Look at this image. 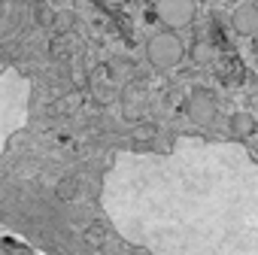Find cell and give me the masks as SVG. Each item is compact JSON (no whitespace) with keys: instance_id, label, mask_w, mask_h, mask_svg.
Instances as JSON below:
<instances>
[{"instance_id":"obj_1","label":"cell","mask_w":258,"mask_h":255,"mask_svg":"<svg viewBox=\"0 0 258 255\" xmlns=\"http://www.w3.org/2000/svg\"><path fill=\"white\" fill-rule=\"evenodd\" d=\"M146 55H149L152 67H158V70H173V67L182 61L185 46H182V40H179L176 31H158V34L149 37Z\"/></svg>"},{"instance_id":"obj_2","label":"cell","mask_w":258,"mask_h":255,"mask_svg":"<svg viewBox=\"0 0 258 255\" xmlns=\"http://www.w3.org/2000/svg\"><path fill=\"white\" fill-rule=\"evenodd\" d=\"M155 13L170 31H179L195 22L198 0H155Z\"/></svg>"},{"instance_id":"obj_3","label":"cell","mask_w":258,"mask_h":255,"mask_svg":"<svg viewBox=\"0 0 258 255\" xmlns=\"http://www.w3.org/2000/svg\"><path fill=\"white\" fill-rule=\"evenodd\" d=\"M216 103H213V97L207 94V91H195L191 94V100H188V118L198 124V128H207V124H213L216 121Z\"/></svg>"},{"instance_id":"obj_4","label":"cell","mask_w":258,"mask_h":255,"mask_svg":"<svg viewBox=\"0 0 258 255\" xmlns=\"http://www.w3.org/2000/svg\"><path fill=\"white\" fill-rule=\"evenodd\" d=\"M231 25L240 37H258V7H237L231 16Z\"/></svg>"},{"instance_id":"obj_5","label":"cell","mask_w":258,"mask_h":255,"mask_svg":"<svg viewBox=\"0 0 258 255\" xmlns=\"http://www.w3.org/2000/svg\"><path fill=\"white\" fill-rule=\"evenodd\" d=\"M228 128H231V134H234L237 140H246V137H252V134H255V115H252V112H246V109H240V112H234V115H231Z\"/></svg>"},{"instance_id":"obj_6","label":"cell","mask_w":258,"mask_h":255,"mask_svg":"<svg viewBox=\"0 0 258 255\" xmlns=\"http://www.w3.org/2000/svg\"><path fill=\"white\" fill-rule=\"evenodd\" d=\"M195 58H198V61H210V46H207V43H198V46H195Z\"/></svg>"},{"instance_id":"obj_7","label":"cell","mask_w":258,"mask_h":255,"mask_svg":"<svg viewBox=\"0 0 258 255\" xmlns=\"http://www.w3.org/2000/svg\"><path fill=\"white\" fill-rule=\"evenodd\" d=\"M103 4H109V7H118V4H124V0H103Z\"/></svg>"},{"instance_id":"obj_8","label":"cell","mask_w":258,"mask_h":255,"mask_svg":"<svg viewBox=\"0 0 258 255\" xmlns=\"http://www.w3.org/2000/svg\"><path fill=\"white\" fill-rule=\"evenodd\" d=\"M234 4H240V0H234Z\"/></svg>"}]
</instances>
